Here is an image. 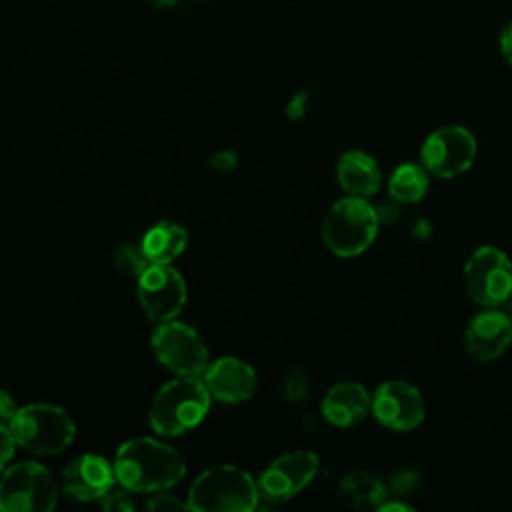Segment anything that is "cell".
<instances>
[{"label": "cell", "instance_id": "obj_1", "mask_svg": "<svg viewBox=\"0 0 512 512\" xmlns=\"http://www.w3.org/2000/svg\"><path fill=\"white\" fill-rule=\"evenodd\" d=\"M114 476L130 492L164 490L182 480L186 466L182 456L154 438L124 442L114 458Z\"/></svg>", "mask_w": 512, "mask_h": 512}, {"label": "cell", "instance_id": "obj_2", "mask_svg": "<svg viewBox=\"0 0 512 512\" xmlns=\"http://www.w3.org/2000/svg\"><path fill=\"white\" fill-rule=\"evenodd\" d=\"M210 408V392L196 376L166 382L150 406V426L162 436H178L198 426Z\"/></svg>", "mask_w": 512, "mask_h": 512}, {"label": "cell", "instance_id": "obj_3", "mask_svg": "<svg viewBox=\"0 0 512 512\" xmlns=\"http://www.w3.org/2000/svg\"><path fill=\"white\" fill-rule=\"evenodd\" d=\"M258 484L238 466L222 464L202 472L188 492L196 512H250L258 506Z\"/></svg>", "mask_w": 512, "mask_h": 512}, {"label": "cell", "instance_id": "obj_4", "mask_svg": "<svg viewBox=\"0 0 512 512\" xmlns=\"http://www.w3.org/2000/svg\"><path fill=\"white\" fill-rule=\"evenodd\" d=\"M378 226V212L368 198L346 196L328 210L322 222V238L332 254L354 258L374 242Z\"/></svg>", "mask_w": 512, "mask_h": 512}, {"label": "cell", "instance_id": "obj_5", "mask_svg": "<svg viewBox=\"0 0 512 512\" xmlns=\"http://www.w3.org/2000/svg\"><path fill=\"white\" fill-rule=\"evenodd\" d=\"M8 428L16 444L34 454L62 452L76 434L72 418L60 406L44 402L18 408Z\"/></svg>", "mask_w": 512, "mask_h": 512}, {"label": "cell", "instance_id": "obj_6", "mask_svg": "<svg viewBox=\"0 0 512 512\" xmlns=\"http://www.w3.org/2000/svg\"><path fill=\"white\" fill-rule=\"evenodd\" d=\"M56 506V484L38 462H18L0 478V510L48 512Z\"/></svg>", "mask_w": 512, "mask_h": 512}, {"label": "cell", "instance_id": "obj_7", "mask_svg": "<svg viewBox=\"0 0 512 512\" xmlns=\"http://www.w3.org/2000/svg\"><path fill=\"white\" fill-rule=\"evenodd\" d=\"M462 274L468 296L482 308H498L512 294V262L496 246L476 248Z\"/></svg>", "mask_w": 512, "mask_h": 512}, {"label": "cell", "instance_id": "obj_8", "mask_svg": "<svg viewBox=\"0 0 512 512\" xmlns=\"http://www.w3.org/2000/svg\"><path fill=\"white\" fill-rule=\"evenodd\" d=\"M478 146L474 134L464 126H442L426 136L420 148L422 166L438 178L464 174L476 158Z\"/></svg>", "mask_w": 512, "mask_h": 512}, {"label": "cell", "instance_id": "obj_9", "mask_svg": "<svg viewBox=\"0 0 512 512\" xmlns=\"http://www.w3.org/2000/svg\"><path fill=\"white\" fill-rule=\"evenodd\" d=\"M156 358L180 376H198L208 368V350L194 328L184 322H160L152 334Z\"/></svg>", "mask_w": 512, "mask_h": 512}, {"label": "cell", "instance_id": "obj_10", "mask_svg": "<svg viewBox=\"0 0 512 512\" xmlns=\"http://www.w3.org/2000/svg\"><path fill=\"white\" fill-rule=\"evenodd\" d=\"M370 412L388 430L408 432L422 424L426 406L420 390L406 380H386L372 394Z\"/></svg>", "mask_w": 512, "mask_h": 512}, {"label": "cell", "instance_id": "obj_11", "mask_svg": "<svg viewBox=\"0 0 512 512\" xmlns=\"http://www.w3.org/2000/svg\"><path fill=\"white\" fill-rule=\"evenodd\" d=\"M138 300L150 320H174L186 304V282L170 264H150L138 278Z\"/></svg>", "mask_w": 512, "mask_h": 512}, {"label": "cell", "instance_id": "obj_12", "mask_svg": "<svg viewBox=\"0 0 512 512\" xmlns=\"http://www.w3.org/2000/svg\"><path fill=\"white\" fill-rule=\"evenodd\" d=\"M318 456L310 450H294L272 460L260 474L258 492L270 502H284L306 488L318 472Z\"/></svg>", "mask_w": 512, "mask_h": 512}, {"label": "cell", "instance_id": "obj_13", "mask_svg": "<svg viewBox=\"0 0 512 512\" xmlns=\"http://www.w3.org/2000/svg\"><path fill=\"white\" fill-rule=\"evenodd\" d=\"M510 344L512 320L500 308H484L468 320L464 330V346L474 360H494L504 354Z\"/></svg>", "mask_w": 512, "mask_h": 512}, {"label": "cell", "instance_id": "obj_14", "mask_svg": "<svg viewBox=\"0 0 512 512\" xmlns=\"http://www.w3.org/2000/svg\"><path fill=\"white\" fill-rule=\"evenodd\" d=\"M114 480V466L96 454H82L62 470L64 494L80 502L100 500Z\"/></svg>", "mask_w": 512, "mask_h": 512}, {"label": "cell", "instance_id": "obj_15", "mask_svg": "<svg viewBox=\"0 0 512 512\" xmlns=\"http://www.w3.org/2000/svg\"><path fill=\"white\" fill-rule=\"evenodd\" d=\"M204 374V384L210 396L226 404H238L252 398L258 386L254 368L232 356L218 358L204 370Z\"/></svg>", "mask_w": 512, "mask_h": 512}, {"label": "cell", "instance_id": "obj_16", "mask_svg": "<svg viewBox=\"0 0 512 512\" xmlns=\"http://www.w3.org/2000/svg\"><path fill=\"white\" fill-rule=\"evenodd\" d=\"M370 404L372 394H368L362 384L340 382L324 394L320 410L330 424L338 428H350L360 424L368 416Z\"/></svg>", "mask_w": 512, "mask_h": 512}, {"label": "cell", "instance_id": "obj_17", "mask_svg": "<svg viewBox=\"0 0 512 512\" xmlns=\"http://www.w3.org/2000/svg\"><path fill=\"white\" fill-rule=\"evenodd\" d=\"M336 180L348 196L370 198L380 190L382 174L376 160L360 150H348L338 158Z\"/></svg>", "mask_w": 512, "mask_h": 512}, {"label": "cell", "instance_id": "obj_18", "mask_svg": "<svg viewBox=\"0 0 512 512\" xmlns=\"http://www.w3.org/2000/svg\"><path fill=\"white\" fill-rule=\"evenodd\" d=\"M338 494L348 508L378 510L388 498V486L368 472H352L340 480Z\"/></svg>", "mask_w": 512, "mask_h": 512}, {"label": "cell", "instance_id": "obj_19", "mask_svg": "<svg viewBox=\"0 0 512 512\" xmlns=\"http://www.w3.org/2000/svg\"><path fill=\"white\" fill-rule=\"evenodd\" d=\"M188 242V234L174 222L154 224L142 238V250L152 264H170L178 258Z\"/></svg>", "mask_w": 512, "mask_h": 512}, {"label": "cell", "instance_id": "obj_20", "mask_svg": "<svg viewBox=\"0 0 512 512\" xmlns=\"http://www.w3.org/2000/svg\"><path fill=\"white\" fill-rule=\"evenodd\" d=\"M428 192V170L422 164L404 162L388 178V194L398 204H416Z\"/></svg>", "mask_w": 512, "mask_h": 512}, {"label": "cell", "instance_id": "obj_21", "mask_svg": "<svg viewBox=\"0 0 512 512\" xmlns=\"http://www.w3.org/2000/svg\"><path fill=\"white\" fill-rule=\"evenodd\" d=\"M114 262H116V268L130 276V278H140L142 272L152 264L148 260V256L144 254L142 246H136V244H122L116 248V254H114Z\"/></svg>", "mask_w": 512, "mask_h": 512}, {"label": "cell", "instance_id": "obj_22", "mask_svg": "<svg viewBox=\"0 0 512 512\" xmlns=\"http://www.w3.org/2000/svg\"><path fill=\"white\" fill-rule=\"evenodd\" d=\"M422 484H424V478H422V474L418 470L402 468V470H398V472H394L390 476L386 486H388V492H392L394 496L406 498V496L418 492L422 488Z\"/></svg>", "mask_w": 512, "mask_h": 512}, {"label": "cell", "instance_id": "obj_23", "mask_svg": "<svg viewBox=\"0 0 512 512\" xmlns=\"http://www.w3.org/2000/svg\"><path fill=\"white\" fill-rule=\"evenodd\" d=\"M308 392V378L300 368H292L284 378V396L292 402H298Z\"/></svg>", "mask_w": 512, "mask_h": 512}, {"label": "cell", "instance_id": "obj_24", "mask_svg": "<svg viewBox=\"0 0 512 512\" xmlns=\"http://www.w3.org/2000/svg\"><path fill=\"white\" fill-rule=\"evenodd\" d=\"M100 506L104 510H114V512H122V510H132L134 502L128 496L126 488L124 490H114L110 488L102 498H100Z\"/></svg>", "mask_w": 512, "mask_h": 512}, {"label": "cell", "instance_id": "obj_25", "mask_svg": "<svg viewBox=\"0 0 512 512\" xmlns=\"http://www.w3.org/2000/svg\"><path fill=\"white\" fill-rule=\"evenodd\" d=\"M148 510L152 512H178V510H190V504L180 500L178 496L172 494H158L148 500Z\"/></svg>", "mask_w": 512, "mask_h": 512}, {"label": "cell", "instance_id": "obj_26", "mask_svg": "<svg viewBox=\"0 0 512 512\" xmlns=\"http://www.w3.org/2000/svg\"><path fill=\"white\" fill-rule=\"evenodd\" d=\"M14 444H16V440H14L12 432H10V428L0 424V470H4V466L12 458Z\"/></svg>", "mask_w": 512, "mask_h": 512}, {"label": "cell", "instance_id": "obj_27", "mask_svg": "<svg viewBox=\"0 0 512 512\" xmlns=\"http://www.w3.org/2000/svg\"><path fill=\"white\" fill-rule=\"evenodd\" d=\"M16 412H18V408H16L12 396L6 390L0 388V424L10 426V422H12Z\"/></svg>", "mask_w": 512, "mask_h": 512}, {"label": "cell", "instance_id": "obj_28", "mask_svg": "<svg viewBox=\"0 0 512 512\" xmlns=\"http://www.w3.org/2000/svg\"><path fill=\"white\" fill-rule=\"evenodd\" d=\"M306 106H308V92H298V94H294L292 100L288 102L286 112H288V116H290L292 120H298L300 116H304Z\"/></svg>", "mask_w": 512, "mask_h": 512}, {"label": "cell", "instance_id": "obj_29", "mask_svg": "<svg viewBox=\"0 0 512 512\" xmlns=\"http://www.w3.org/2000/svg\"><path fill=\"white\" fill-rule=\"evenodd\" d=\"M500 50L508 64H512V22L506 24V28L500 34Z\"/></svg>", "mask_w": 512, "mask_h": 512}, {"label": "cell", "instance_id": "obj_30", "mask_svg": "<svg viewBox=\"0 0 512 512\" xmlns=\"http://www.w3.org/2000/svg\"><path fill=\"white\" fill-rule=\"evenodd\" d=\"M212 164L214 168L218 170H230L234 164H236V156L232 152H218L214 158H212Z\"/></svg>", "mask_w": 512, "mask_h": 512}, {"label": "cell", "instance_id": "obj_31", "mask_svg": "<svg viewBox=\"0 0 512 512\" xmlns=\"http://www.w3.org/2000/svg\"><path fill=\"white\" fill-rule=\"evenodd\" d=\"M380 512H390V510H406V512H412L414 508L402 500H384L378 508Z\"/></svg>", "mask_w": 512, "mask_h": 512}, {"label": "cell", "instance_id": "obj_32", "mask_svg": "<svg viewBox=\"0 0 512 512\" xmlns=\"http://www.w3.org/2000/svg\"><path fill=\"white\" fill-rule=\"evenodd\" d=\"M498 308H500V310H502V312L512 320V294H510V296H508V298H506Z\"/></svg>", "mask_w": 512, "mask_h": 512}]
</instances>
